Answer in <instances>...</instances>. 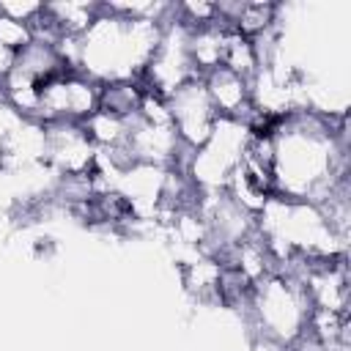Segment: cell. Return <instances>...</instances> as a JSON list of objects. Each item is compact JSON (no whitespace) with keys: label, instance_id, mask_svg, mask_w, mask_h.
I'll return each instance as SVG.
<instances>
[{"label":"cell","instance_id":"6da1fadb","mask_svg":"<svg viewBox=\"0 0 351 351\" xmlns=\"http://www.w3.org/2000/svg\"><path fill=\"white\" fill-rule=\"evenodd\" d=\"M310 299L304 285L291 277L271 271L261 282L252 285V293L244 304V318L252 340L271 343L280 351H293L307 335Z\"/></svg>","mask_w":351,"mask_h":351},{"label":"cell","instance_id":"7a4b0ae2","mask_svg":"<svg viewBox=\"0 0 351 351\" xmlns=\"http://www.w3.org/2000/svg\"><path fill=\"white\" fill-rule=\"evenodd\" d=\"M167 107H170L173 132L186 154H192L195 148H200L208 140V134L214 132V123L219 118L206 93L203 77H192L189 82L176 88L167 96Z\"/></svg>","mask_w":351,"mask_h":351},{"label":"cell","instance_id":"3957f363","mask_svg":"<svg viewBox=\"0 0 351 351\" xmlns=\"http://www.w3.org/2000/svg\"><path fill=\"white\" fill-rule=\"evenodd\" d=\"M96 162V145L82 123L58 121L47 123V165L58 178H88Z\"/></svg>","mask_w":351,"mask_h":351},{"label":"cell","instance_id":"277c9868","mask_svg":"<svg viewBox=\"0 0 351 351\" xmlns=\"http://www.w3.org/2000/svg\"><path fill=\"white\" fill-rule=\"evenodd\" d=\"M203 85H206V93H208L219 118L247 121V115L252 112L250 110V80H244V77L233 74L230 69L219 66V69H214L203 77Z\"/></svg>","mask_w":351,"mask_h":351},{"label":"cell","instance_id":"5b68a950","mask_svg":"<svg viewBox=\"0 0 351 351\" xmlns=\"http://www.w3.org/2000/svg\"><path fill=\"white\" fill-rule=\"evenodd\" d=\"M225 30L228 25L222 19L211 22V25H203V27H195L189 30V38H186V52H189V60H192V69L197 77H206L208 71L219 69L222 66V52H225Z\"/></svg>","mask_w":351,"mask_h":351},{"label":"cell","instance_id":"8992f818","mask_svg":"<svg viewBox=\"0 0 351 351\" xmlns=\"http://www.w3.org/2000/svg\"><path fill=\"white\" fill-rule=\"evenodd\" d=\"M129 121L132 118H123L118 112H110V110H96L85 123V134L90 137V143L96 145V151H118V148H126V140H129Z\"/></svg>","mask_w":351,"mask_h":351},{"label":"cell","instance_id":"52a82bcc","mask_svg":"<svg viewBox=\"0 0 351 351\" xmlns=\"http://www.w3.org/2000/svg\"><path fill=\"white\" fill-rule=\"evenodd\" d=\"M99 8L101 3H44V14L49 16L60 36H82L99 16Z\"/></svg>","mask_w":351,"mask_h":351},{"label":"cell","instance_id":"ba28073f","mask_svg":"<svg viewBox=\"0 0 351 351\" xmlns=\"http://www.w3.org/2000/svg\"><path fill=\"white\" fill-rule=\"evenodd\" d=\"M0 44L19 55L25 47L33 44V27L27 22H19V19L0 14Z\"/></svg>","mask_w":351,"mask_h":351},{"label":"cell","instance_id":"9c48e42d","mask_svg":"<svg viewBox=\"0 0 351 351\" xmlns=\"http://www.w3.org/2000/svg\"><path fill=\"white\" fill-rule=\"evenodd\" d=\"M41 8H44V3H36V0H0V14L19 19V22H27V25L36 22Z\"/></svg>","mask_w":351,"mask_h":351},{"label":"cell","instance_id":"30bf717a","mask_svg":"<svg viewBox=\"0 0 351 351\" xmlns=\"http://www.w3.org/2000/svg\"><path fill=\"white\" fill-rule=\"evenodd\" d=\"M14 66H16V52H11L8 47L0 44V85H3L5 77L14 71Z\"/></svg>","mask_w":351,"mask_h":351}]
</instances>
